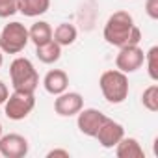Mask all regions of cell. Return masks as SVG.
<instances>
[{"instance_id": "cell-22", "label": "cell", "mask_w": 158, "mask_h": 158, "mask_svg": "<svg viewBox=\"0 0 158 158\" xmlns=\"http://www.w3.org/2000/svg\"><path fill=\"white\" fill-rule=\"evenodd\" d=\"M8 97H10V89H8V86L2 80H0V104H4Z\"/></svg>"}, {"instance_id": "cell-3", "label": "cell", "mask_w": 158, "mask_h": 158, "mask_svg": "<svg viewBox=\"0 0 158 158\" xmlns=\"http://www.w3.org/2000/svg\"><path fill=\"white\" fill-rule=\"evenodd\" d=\"M10 78L11 86L15 91H26V93H35L39 86V74L34 67V63L28 58H15L10 65Z\"/></svg>"}, {"instance_id": "cell-6", "label": "cell", "mask_w": 158, "mask_h": 158, "mask_svg": "<svg viewBox=\"0 0 158 158\" xmlns=\"http://www.w3.org/2000/svg\"><path fill=\"white\" fill-rule=\"evenodd\" d=\"M145 54L139 48V45H128V47H121L119 54L115 56V69H119L125 74L136 73L141 65H143Z\"/></svg>"}, {"instance_id": "cell-19", "label": "cell", "mask_w": 158, "mask_h": 158, "mask_svg": "<svg viewBox=\"0 0 158 158\" xmlns=\"http://www.w3.org/2000/svg\"><path fill=\"white\" fill-rule=\"evenodd\" d=\"M19 11V0H0V19H8Z\"/></svg>"}, {"instance_id": "cell-9", "label": "cell", "mask_w": 158, "mask_h": 158, "mask_svg": "<svg viewBox=\"0 0 158 158\" xmlns=\"http://www.w3.org/2000/svg\"><path fill=\"white\" fill-rule=\"evenodd\" d=\"M28 139L21 134H2L0 136V156L4 158H23L28 154Z\"/></svg>"}, {"instance_id": "cell-12", "label": "cell", "mask_w": 158, "mask_h": 158, "mask_svg": "<svg viewBox=\"0 0 158 158\" xmlns=\"http://www.w3.org/2000/svg\"><path fill=\"white\" fill-rule=\"evenodd\" d=\"M115 154L117 158H143V147L136 138H127L123 136L121 141L115 145Z\"/></svg>"}, {"instance_id": "cell-20", "label": "cell", "mask_w": 158, "mask_h": 158, "mask_svg": "<svg viewBox=\"0 0 158 158\" xmlns=\"http://www.w3.org/2000/svg\"><path fill=\"white\" fill-rule=\"evenodd\" d=\"M145 13L152 21L158 19V0H145Z\"/></svg>"}, {"instance_id": "cell-5", "label": "cell", "mask_w": 158, "mask_h": 158, "mask_svg": "<svg viewBox=\"0 0 158 158\" xmlns=\"http://www.w3.org/2000/svg\"><path fill=\"white\" fill-rule=\"evenodd\" d=\"M35 108V95L26 91H15L10 93V97L4 102V114L11 121H23L26 119L32 110Z\"/></svg>"}, {"instance_id": "cell-8", "label": "cell", "mask_w": 158, "mask_h": 158, "mask_svg": "<svg viewBox=\"0 0 158 158\" xmlns=\"http://www.w3.org/2000/svg\"><path fill=\"white\" fill-rule=\"evenodd\" d=\"M84 108V97L76 91H63L54 99V112L60 117H73Z\"/></svg>"}, {"instance_id": "cell-21", "label": "cell", "mask_w": 158, "mask_h": 158, "mask_svg": "<svg viewBox=\"0 0 158 158\" xmlns=\"http://www.w3.org/2000/svg\"><path fill=\"white\" fill-rule=\"evenodd\" d=\"M54 156H63V158H69L71 154H69V151H65V149H52V151H48V152H47V158H54Z\"/></svg>"}, {"instance_id": "cell-10", "label": "cell", "mask_w": 158, "mask_h": 158, "mask_svg": "<svg viewBox=\"0 0 158 158\" xmlns=\"http://www.w3.org/2000/svg\"><path fill=\"white\" fill-rule=\"evenodd\" d=\"M123 136H125L123 125L117 123V121H114V119H110V117L104 119V123L101 125V128H99L97 134H95L97 141H99L101 147H104V149H114V147L121 141Z\"/></svg>"}, {"instance_id": "cell-17", "label": "cell", "mask_w": 158, "mask_h": 158, "mask_svg": "<svg viewBox=\"0 0 158 158\" xmlns=\"http://www.w3.org/2000/svg\"><path fill=\"white\" fill-rule=\"evenodd\" d=\"M141 104L149 112H158V84H152L147 89H143V93H141Z\"/></svg>"}, {"instance_id": "cell-23", "label": "cell", "mask_w": 158, "mask_h": 158, "mask_svg": "<svg viewBox=\"0 0 158 158\" xmlns=\"http://www.w3.org/2000/svg\"><path fill=\"white\" fill-rule=\"evenodd\" d=\"M2 63H4V52L0 50V67H2Z\"/></svg>"}, {"instance_id": "cell-16", "label": "cell", "mask_w": 158, "mask_h": 158, "mask_svg": "<svg viewBox=\"0 0 158 158\" xmlns=\"http://www.w3.org/2000/svg\"><path fill=\"white\" fill-rule=\"evenodd\" d=\"M50 8V0H19V11L24 17H39Z\"/></svg>"}, {"instance_id": "cell-11", "label": "cell", "mask_w": 158, "mask_h": 158, "mask_svg": "<svg viewBox=\"0 0 158 158\" xmlns=\"http://www.w3.org/2000/svg\"><path fill=\"white\" fill-rule=\"evenodd\" d=\"M43 88L50 95H60L69 88V74L61 69H50L43 78Z\"/></svg>"}, {"instance_id": "cell-15", "label": "cell", "mask_w": 158, "mask_h": 158, "mask_svg": "<svg viewBox=\"0 0 158 158\" xmlns=\"http://www.w3.org/2000/svg\"><path fill=\"white\" fill-rule=\"evenodd\" d=\"M28 37L35 47L43 45V43H48L52 39V26L47 21H37L28 28Z\"/></svg>"}, {"instance_id": "cell-18", "label": "cell", "mask_w": 158, "mask_h": 158, "mask_svg": "<svg viewBox=\"0 0 158 158\" xmlns=\"http://www.w3.org/2000/svg\"><path fill=\"white\" fill-rule=\"evenodd\" d=\"M143 61L147 63V73L151 76V80L158 82V47H151Z\"/></svg>"}, {"instance_id": "cell-2", "label": "cell", "mask_w": 158, "mask_h": 158, "mask_svg": "<svg viewBox=\"0 0 158 158\" xmlns=\"http://www.w3.org/2000/svg\"><path fill=\"white\" fill-rule=\"evenodd\" d=\"M99 88L102 97L110 104H121L128 97V76L121 73L119 69H108L99 78Z\"/></svg>"}, {"instance_id": "cell-1", "label": "cell", "mask_w": 158, "mask_h": 158, "mask_svg": "<svg viewBox=\"0 0 158 158\" xmlns=\"http://www.w3.org/2000/svg\"><path fill=\"white\" fill-rule=\"evenodd\" d=\"M102 35L108 45L112 47H128V45H139L141 41V32L134 24V19L128 11H114L102 30Z\"/></svg>"}, {"instance_id": "cell-24", "label": "cell", "mask_w": 158, "mask_h": 158, "mask_svg": "<svg viewBox=\"0 0 158 158\" xmlns=\"http://www.w3.org/2000/svg\"><path fill=\"white\" fill-rule=\"evenodd\" d=\"M0 136H2V123H0Z\"/></svg>"}, {"instance_id": "cell-13", "label": "cell", "mask_w": 158, "mask_h": 158, "mask_svg": "<svg viewBox=\"0 0 158 158\" xmlns=\"http://www.w3.org/2000/svg\"><path fill=\"white\" fill-rule=\"evenodd\" d=\"M35 56H37V60L41 63L52 65V63H56L61 58V47L54 39H50L48 43H43V45L35 47Z\"/></svg>"}, {"instance_id": "cell-7", "label": "cell", "mask_w": 158, "mask_h": 158, "mask_svg": "<svg viewBox=\"0 0 158 158\" xmlns=\"http://www.w3.org/2000/svg\"><path fill=\"white\" fill-rule=\"evenodd\" d=\"M108 115L102 114L101 110L97 108H82L80 112L76 114V127L82 134L89 136V138H95L97 130L101 128V125L104 123Z\"/></svg>"}, {"instance_id": "cell-4", "label": "cell", "mask_w": 158, "mask_h": 158, "mask_svg": "<svg viewBox=\"0 0 158 158\" xmlns=\"http://www.w3.org/2000/svg\"><path fill=\"white\" fill-rule=\"evenodd\" d=\"M28 43V28L19 21L8 23L0 32V50L4 54H19L26 48Z\"/></svg>"}, {"instance_id": "cell-14", "label": "cell", "mask_w": 158, "mask_h": 158, "mask_svg": "<svg viewBox=\"0 0 158 158\" xmlns=\"http://www.w3.org/2000/svg\"><path fill=\"white\" fill-rule=\"evenodd\" d=\"M78 37V30L74 28V24L69 23H60L54 30H52V39L60 45V47H69L76 41Z\"/></svg>"}]
</instances>
